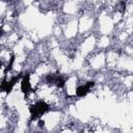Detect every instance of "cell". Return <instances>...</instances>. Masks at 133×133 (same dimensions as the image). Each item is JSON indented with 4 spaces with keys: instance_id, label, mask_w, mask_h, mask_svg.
<instances>
[{
    "instance_id": "obj_2",
    "label": "cell",
    "mask_w": 133,
    "mask_h": 133,
    "mask_svg": "<svg viewBox=\"0 0 133 133\" xmlns=\"http://www.w3.org/2000/svg\"><path fill=\"white\" fill-rule=\"evenodd\" d=\"M30 75L27 73L22 77V81H21V91L25 95L28 96L30 90H31V85H30Z\"/></svg>"
},
{
    "instance_id": "obj_3",
    "label": "cell",
    "mask_w": 133,
    "mask_h": 133,
    "mask_svg": "<svg viewBox=\"0 0 133 133\" xmlns=\"http://www.w3.org/2000/svg\"><path fill=\"white\" fill-rule=\"evenodd\" d=\"M88 92H89V89L86 88L85 85H79V86L76 88V96L79 97V98H83V97H85Z\"/></svg>"
},
{
    "instance_id": "obj_7",
    "label": "cell",
    "mask_w": 133,
    "mask_h": 133,
    "mask_svg": "<svg viewBox=\"0 0 133 133\" xmlns=\"http://www.w3.org/2000/svg\"><path fill=\"white\" fill-rule=\"evenodd\" d=\"M85 86H86V88H88V89L90 90V88H92V87L95 86V81H88V82L85 84Z\"/></svg>"
},
{
    "instance_id": "obj_4",
    "label": "cell",
    "mask_w": 133,
    "mask_h": 133,
    "mask_svg": "<svg viewBox=\"0 0 133 133\" xmlns=\"http://www.w3.org/2000/svg\"><path fill=\"white\" fill-rule=\"evenodd\" d=\"M54 84H55L58 88H62V87H64V85H65V79H64L62 76H60V75H56Z\"/></svg>"
},
{
    "instance_id": "obj_8",
    "label": "cell",
    "mask_w": 133,
    "mask_h": 133,
    "mask_svg": "<svg viewBox=\"0 0 133 133\" xmlns=\"http://www.w3.org/2000/svg\"><path fill=\"white\" fill-rule=\"evenodd\" d=\"M44 125H45V122H44V121H42V119H39V118H38V126H39V127H43V126H44Z\"/></svg>"
},
{
    "instance_id": "obj_1",
    "label": "cell",
    "mask_w": 133,
    "mask_h": 133,
    "mask_svg": "<svg viewBox=\"0 0 133 133\" xmlns=\"http://www.w3.org/2000/svg\"><path fill=\"white\" fill-rule=\"evenodd\" d=\"M49 109H50L49 105L46 102H44V101H38L35 104L30 105L29 106V112H30V115H31V117H30L31 121L39 118L43 114L48 112Z\"/></svg>"
},
{
    "instance_id": "obj_5",
    "label": "cell",
    "mask_w": 133,
    "mask_h": 133,
    "mask_svg": "<svg viewBox=\"0 0 133 133\" xmlns=\"http://www.w3.org/2000/svg\"><path fill=\"white\" fill-rule=\"evenodd\" d=\"M14 62H15V55H11L10 58H9V62H8V64H7V66H6L5 70H4V74H5V75H6L7 72H9V71L12 69Z\"/></svg>"
},
{
    "instance_id": "obj_6",
    "label": "cell",
    "mask_w": 133,
    "mask_h": 133,
    "mask_svg": "<svg viewBox=\"0 0 133 133\" xmlns=\"http://www.w3.org/2000/svg\"><path fill=\"white\" fill-rule=\"evenodd\" d=\"M55 78H56V75H54V74H48L46 76V82L49 83V84H54Z\"/></svg>"
}]
</instances>
